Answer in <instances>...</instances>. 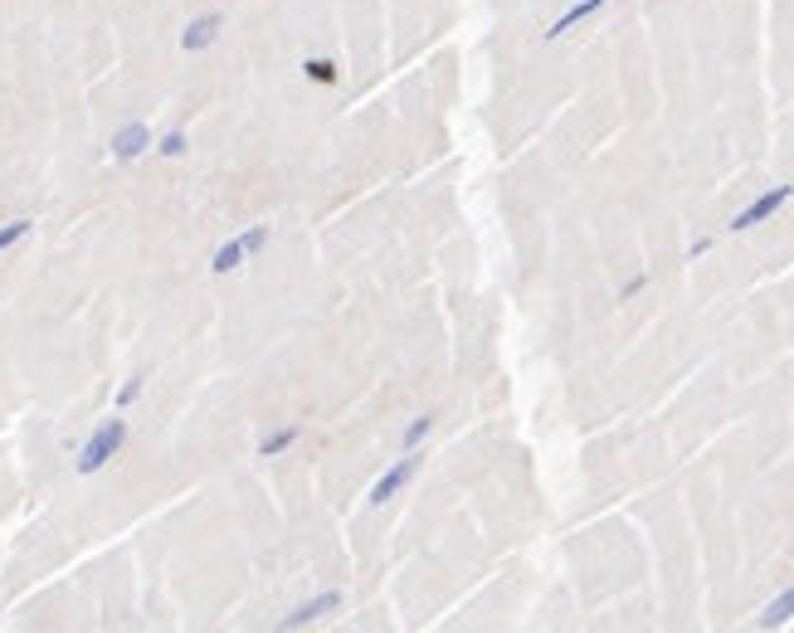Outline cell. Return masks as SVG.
I'll list each match as a JSON object with an SVG mask.
<instances>
[{"label": "cell", "mask_w": 794, "mask_h": 633, "mask_svg": "<svg viewBox=\"0 0 794 633\" xmlns=\"http://www.w3.org/2000/svg\"><path fill=\"white\" fill-rule=\"evenodd\" d=\"M127 439H132V424L122 419V414H108L88 439H83V448H78V458H74V473L78 478H93V473H103L108 463H113L117 453L127 448Z\"/></svg>", "instance_id": "cell-1"}, {"label": "cell", "mask_w": 794, "mask_h": 633, "mask_svg": "<svg viewBox=\"0 0 794 633\" xmlns=\"http://www.w3.org/2000/svg\"><path fill=\"white\" fill-rule=\"evenodd\" d=\"M268 239H273V224H249V229H239V234H229L225 244L210 254V273L215 278H229V273H239L249 259H259L268 249Z\"/></svg>", "instance_id": "cell-2"}, {"label": "cell", "mask_w": 794, "mask_h": 633, "mask_svg": "<svg viewBox=\"0 0 794 633\" xmlns=\"http://www.w3.org/2000/svg\"><path fill=\"white\" fill-rule=\"evenodd\" d=\"M419 468H424V458H419V448H405V458H395L385 473H380L376 483H371V492H366V502L371 507H385V502H395L405 487L419 478Z\"/></svg>", "instance_id": "cell-3"}, {"label": "cell", "mask_w": 794, "mask_h": 633, "mask_svg": "<svg viewBox=\"0 0 794 633\" xmlns=\"http://www.w3.org/2000/svg\"><path fill=\"white\" fill-rule=\"evenodd\" d=\"M341 604H346V595H341V590H322V595L303 599V604H293V609L278 619V629H283V633L312 629V624H322L327 614H341Z\"/></svg>", "instance_id": "cell-4"}, {"label": "cell", "mask_w": 794, "mask_h": 633, "mask_svg": "<svg viewBox=\"0 0 794 633\" xmlns=\"http://www.w3.org/2000/svg\"><path fill=\"white\" fill-rule=\"evenodd\" d=\"M156 147V132L142 122V117H132V122H122L113 137H108V151H113V161H142L147 151Z\"/></svg>", "instance_id": "cell-5"}, {"label": "cell", "mask_w": 794, "mask_h": 633, "mask_svg": "<svg viewBox=\"0 0 794 633\" xmlns=\"http://www.w3.org/2000/svg\"><path fill=\"white\" fill-rule=\"evenodd\" d=\"M220 35H225V15H220V10H205V15H195L186 30H181L176 44H181V54H205Z\"/></svg>", "instance_id": "cell-6"}, {"label": "cell", "mask_w": 794, "mask_h": 633, "mask_svg": "<svg viewBox=\"0 0 794 633\" xmlns=\"http://www.w3.org/2000/svg\"><path fill=\"white\" fill-rule=\"evenodd\" d=\"M790 195H794V186H770L765 195H756V200H751V205H746V210L731 220V229L741 234V229H756V224H765L775 210H780V205H790Z\"/></svg>", "instance_id": "cell-7"}, {"label": "cell", "mask_w": 794, "mask_h": 633, "mask_svg": "<svg viewBox=\"0 0 794 633\" xmlns=\"http://www.w3.org/2000/svg\"><path fill=\"white\" fill-rule=\"evenodd\" d=\"M303 444V424L298 419H288V424H278V429H268L264 439H259V458H283L288 448Z\"/></svg>", "instance_id": "cell-8"}, {"label": "cell", "mask_w": 794, "mask_h": 633, "mask_svg": "<svg viewBox=\"0 0 794 633\" xmlns=\"http://www.w3.org/2000/svg\"><path fill=\"white\" fill-rule=\"evenodd\" d=\"M298 74H303L307 83H317V88H337L341 64L337 59H327V54H307V59H298Z\"/></svg>", "instance_id": "cell-9"}, {"label": "cell", "mask_w": 794, "mask_h": 633, "mask_svg": "<svg viewBox=\"0 0 794 633\" xmlns=\"http://www.w3.org/2000/svg\"><path fill=\"white\" fill-rule=\"evenodd\" d=\"M600 10H605V0H575V5H570V10H566V15H561V20H556V25L546 30V39H561V35H570L575 25H585V20H590V15H600Z\"/></svg>", "instance_id": "cell-10"}, {"label": "cell", "mask_w": 794, "mask_h": 633, "mask_svg": "<svg viewBox=\"0 0 794 633\" xmlns=\"http://www.w3.org/2000/svg\"><path fill=\"white\" fill-rule=\"evenodd\" d=\"M790 619H794V590H780V595L756 614V629H780V624H790Z\"/></svg>", "instance_id": "cell-11"}, {"label": "cell", "mask_w": 794, "mask_h": 633, "mask_svg": "<svg viewBox=\"0 0 794 633\" xmlns=\"http://www.w3.org/2000/svg\"><path fill=\"white\" fill-rule=\"evenodd\" d=\"M30 234H35V220H30V215H15V220H5V224H0V254L20 249Z\"/></svg>", "instance_id": "cell-12"}, {"label": "cell", "mask_w": 794, "mask_h": 633, "mask_svg": "<svg viewBox=\"0 0 794 633\" xmlns=\"http://www.w3.org/2000/svg\"><path fill=\"white\" fill-rule=\"evenodd\" d=\"M434 424H439V414L424 410L415 424H405V434H400V448H419L424 439H429V434H434Z\"/></svg>", "instance_id": "cell-13"}, {"label": "cell", "mask_w": 794, "mask_h": 633, "mask_svg": "<svg viewBox=\"0 0 794 633\" xmlns=\"http://www.w3.org/2000/svg\"><path fill=\"white\" fill-rule=\"evenodd\" d=\"M156 156H166V161H176V156H186L190 151V137L186 132H181V127H171V132H161V137H156Z\"/></svg>", "instance_id": "cell-14"}, {"label": "cell", "mask_w": 794, "mask_h": 633, "mask_svg": "<svg viewBox=\"0 0 794 633\" xmlns=\"http://www.w3.org/2000/svg\"><path fill=\"white\" fill-rule=\"evenodd\" d=\"M142 390H147V371H137V375H127L122 385H117V410H132L137 400H142Z\"/></svg>", "instance_id": "cell-15"}]
</instances>
